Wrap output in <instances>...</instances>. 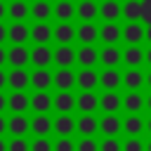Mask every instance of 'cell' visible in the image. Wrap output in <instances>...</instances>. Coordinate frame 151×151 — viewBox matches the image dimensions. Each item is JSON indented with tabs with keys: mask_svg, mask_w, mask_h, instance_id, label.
<instances>
[{
	"mask_svg": "<svg viewBox=\"0 0 151 151\" xmlns=\"http://www.w3.org/2000/svg\"><path fill=\"white\" fill-rule=\"evenodd\" d=\"M5 61H7V50H5L2 45H0V66H2Z\"/></svg>",
	"mask_w": 151,
	"mask_h": 151,
	"instance_id": "bcb514c9",
	"label": "cell"
},
{
	"mask_svg": "<svg viewBox=\"0 0 151 151\" xmlns=\"http://www.w3.org/2000/svg\"><path fill=\"white\" fill-rule=\"evenodd\" d=\"M7 109L12 113H24L31 109V97L24 92V90H14L9 97H7Z\"/></svg>",
	"mask_w": 151,
	"mask_h": 151,
	"instance_id": "5b68a950",
	"label": "cell"
},
{
	"mask_svg": "<svg viewBox=\"0 0 151 151\" xmlns=\"http://www.w3.org/2000/svg\"><path fill=\"white\" fill-rule=\"evenodd\" d=\"M120 106H123V97H120L116 90H106V92L99 97V109H101L104 113H116Z\"/></svg>",
	"mask_w": 151,
	"mask_h": 151,
	"instance_id": "8fae6325",
	"label": "cell"
},
{
	"mask_svg": "<svg viewBox=\"0 0 151 151\" xmlns=\"http://www.w3.org/2000/svg\"><path fill=\"white\" fill-rule=\"evenodd\" d=\"M52 130L59 134V137H71L76 132V120L71 118V113H59L54 120H52Z\"/></svg>",
	"mask_w": 151,
	"mask_h": 151,
	"instance_id": "9c48e42d",
	"label": "cell"
},
{
	"mask_svg": "<svg viewBox=\"0 0 151 151\" xmlns=\"http://www.w3.org/2000/svg\"><path fill=\"white\" fill-rule=\"evenodd\" d=\"M127 21H139L142 17H144V7H142V2L139 0H127L125 5H123V12H120Z\"/></svg>",
	"mask_w": 151,
	"mask_h": 151,
	"instance_id": "d6a6232c",
	"label": "cell"
},
{
	"mask_svg": "<svg viewBox=\"0 0 151 151\" xmlns=\"http://www.w3.org/2000/svg\"><path fill=\"white\" fill-rule=\"evenodd\" d=\"M31 64H35L38 68H47L52 64V50L47 45H35L31 50Z\"/></svg>",
	"mask_w": 151,
	"mask_h": 151,
	"instance_id": "d6986e66",
	"label": "cell"
},
{
	"mask_svg": "<svg viewBox=\"0 0 151 151\" xmlns=\"http://www.w3.org/2000/svg\"><path fill=\"white\" fill-rule=\"evenodd\" d=\"M123 130L132 137V134H142V130H144V118L139 116V113H130L125 120H123Z\"/></svg>",
	"mask_w": 151,
	"mask_h": 151,
	"instance_id": "e575fe53",
	"label": "cell"
},
{
	"mask_svg": "<svg viewBox=\"0 0 151 151\" xmlns=\"http://www.w3.org/2000/svg\"><path fill=\"white\" fill-rule=\"evenodd\" d=\"M99 40L104 45H116L120 40V26L116 21H106L101 28H99Z\"/></svg>",
	"mask_w": 151,
	"mask_h": 151,
	"instance_id": "7402d4cb",
	"label": "cell"
},
{
	"mask_svg": "<svg viewBox=\"0 0 151 151\" xmlns=\"http://www.w3.org/2000/svg\"><path fill=\"white\" fill-rule=\"evenodd\" d=\"M52 106H54L59 113H71V111L76 109V97L71 94V90H64V92H59V94L52 99Z\"/></svg>",
	"mask_w": 151,
	"mask_h": 151,
	"instance_id": "d4e9b609",
	"label": "cell"
},
{
	"mask_svg": "<svg viewBox=\"0 0 151 151\" xmlns=\"http://www.w3.org/2000/svg\"><path fill=\"white\" fill-rule=\"evenodd\" d=\"M50 14H52V5H50L47 0H35V2L31 5V17H33V19L45 21V19H50Z\"/></svg>",
	"mask_w": 151,
	"mask_h": 151,
	"instance_id": "d590c367",
	"label": "cell"
},
{
	"mask_svg": "<svg viewBox=\"0 0 151 151\" xmlns=\"http://www.w3.org/2000/svg\"><path fill=\"white\" fill-rule=\"evenodd\" d=\"M99 151H123V144L116 137H106L99 142Z\"/></svg>",
	"mask_w": 151,
	"mask_h": 151,
	"instance_id": "60d3db41",
	"label": "cell"
},
{
	"mask_svg": "<svg viewBox=\"0 0 151 151\" xmlns=\"http://www.w3.org/2000/svg\"><path fill=\"white\" fill-rule=\"evenodd\" d=\"M7 130H9L14 137H24V134L31 130V120H28L24 113H14V116H9V120H7Z\"/></svg>",
	"mask_w": 151,
	"mask_h": 151,
	"instance_id": "e0dca14e",
	"label": "cell"
},
{
	"mask_svg": "<svg viewBox=\"0 0 151 151\" xmlns=\"http://www.w3.org/2000/svg\"><path fill=\"white\" fill-rule=\"evenodd\" d=\"M31 109L35 113H47L52 109V97L47 94V90H35V94H31Z\"/></svg>",
	"mask_w": 151,
	"mask_h": 151,
	"instance_id": "cb8c5ba5",
	"label": "cell"
},
{
	"mask_svg": "<svg viewBox=\"0 0 151 151\" xmlns=\"http://www.w3.org/2000/svg\"><path fill=\"white\" fill-rule=\"evenodd\" d=\"M99 38V28L92 21H83L76 28V40H80L83 45H94V40Z\"/></svg>",
	"mask_w": 151,
	"mask_h": 151,
	"instance_id": "7c38bea8",
	"label": "cell"
},
{
	"mask_svg": "<svg viewBox=\"0 0 151 151\" xmlns=\"http://www.w3.org/2000/svg\"><path fill=\"white\" fill-rule=\"evenodd\" d=\"M123 85H125L127 90H139V87L144 85V73H142L139 68H127V71L123 73Z\"/></svg>",
	"mask_w": 151,
	"mask_h": 151,
	"instance_id": "836d02e7",
	"label": "cell"
},
{
	"mask_svg": "<svg viewBox=\"0 0 151 151\" xmlns=\"http://www.w3.org/2000/svg\"><path fill=\"white\" fill-rule=\"evenodd\" d=\"M120 38L127 45H142V40H144V26L139 21H127L125 28H120Z\"/></svg>",
	"mask_w": 151,
	"mask_h": 151,
	"instance_id": "3957f363",
	"label": "cell"
},
{
	"mask_svg": "<svg viewBox=\"0 0 151 151\" xmlns=\"http://www.w3.org/2000/svg\"><path fill=\"white\" fill-rule=\"evenodd\" d=\"M52 85H54L59 92L71 90V87L76 85V73H73L71 68H59L57 73H52Z\"/></svg>",
	"mask_w": 151,
	"mask_h": 151,
	"instance_id": "5bb4252c",
	"label": "cell"
},
{
	"mask_svg": "<svg viewBox=\"0 0 151 151\" xmlns=\"http://www.w3.org/2000/svg\"><path fill=\"white\" fill-rule=\"evenodd\" d=\"M123 61L130 66V68H139L142 61H144V50L142 45H127L123 50Z\"/></svg>",
	"mask_w": 151,
	"mask_h": 151,
	"instance_id": "603a6c76",
	"label": "cell"
},
{
	"mask_svg": "<svg viewBox=\"0 0 151 151\" xmlns=\"http://www.w3.org/2000/svg\"><path fill=\"white\" fill-rule=\"evenodd\" d=\"M5 40H7V26H5L2 21H0V45H2Z\"/></svg>",
	"mask_w": 151,
	"mask_h": 151,
	"instance_id": "7bdbcfd3",
	"label": "cell"
},
{
	"mask_svg": "<svg viewBox=\"0 0 151 151\" xmlns=\"http://www.w3.org/2000/svg\"><path fill=\"white\" fill-rule=\"evenodd\" d=\"M7 61H9L12 68H24L31 61V50L26 45H12L7 50Z\"/></svg>",
	"mask_w": 151,
	"mask_h": 151,
	"instance_id": "6da1fadb",
	"label": "cell"
},
{
	"mask_svg": "<svg viewBox=\"0 0 151 151\" xmlns=\"http://www.w3.org/2000/svg\"><path fill=\"white\" fill-rule=\"evenodd\" d=\"M144 130L151 134V118H146V120H144Z\"/></svg>",
	"mask_w": 151,
	"mask_h": 151,
	"instance_id": "816d5d0a",
	"label": "cell"
},
{
	"mask_svg": "<svg viewBox=\"0 0 151 151\" xmlns=\"http://www.w3.org/2000/svg\"><path fill=\"white\" fill-rule=\"evenodd\" d=\"M144 151H151V139H149V142L144 144Z\"/></svg>",
	"mask_w": 151,
	"mask_h": 151,
	"instance_id": "9f6ffc18",
	"label": "cell"
},
{
	"mask_svg": "<svg viewBox=\"0 0 151 151\" xmlns=\"http://www.w3.org/2000/svg\"><path fill=\"white\" fill-rule=\"evenodd\" d=\"M144 40H149V42H151V26H149V28H144Z\"/></svg>",
	"mask_w": 151,
	"mask_h": 151,
	"instance_id": "f907efd6",
	"label": "cell"
},
{
	"mask_svg": "<svg viewBox=\"0 0 151 151\" xmlns=\"http://www.w3.org/2000/svg\"><path fill=\"white\" fill-rule=\"evenodd\" d=\"M123 151H144V142L139 139V134H132L123 142Z\"/></svg>",
	"mask_w": 151,
	"mask_h": 151,
	"instance_id": "8d00e7d4",
	"label": "cell"
},
{
	"mask_svg": "<svg viewBox=\"0 0 151 151\" xmlns=\"http://www.w3.org/2000/svg\"><path fill=\"white\" fill-rule=\"evenodd\" d=\"M31 130L38 134V137H47L52 132V118L47 113H35L31 118Z\"/></svg>",
	"mask_w": 151,
	"mask_h": 151,
	"instance_id": "4316f807",
	"label": "cell"
},
{
	"mask_svg": "<svg viewBox=\"0 0 151 151\" xmlns=\"http://www.w3.org/2000/svg\"><path fill=\"white\" fill-rule=\"evenodd\" d=\"M5 109H7V97H5V94H2V90H0V113H2Z\"/></svg>",
	"mask_w": 151,
	"mask_h": 151,
	"instance_id": "ee69618b",
	"label": "cell"
},
{
	"mask_svg": "<svg viewBox=\"0 0 151 151\" xmlns=\"http://www.w3.org/2000/svg\"><path fill=\"white\" fill-rule=\"evenodd\" d=\"M31 38V28L24 24V21H14L9 28H7V40L12 45H26V40Z\"/></svg>",
	"mask_w": 151,
	"mask_h": 151,
	"instance_id": "ba28073f",
	"label": "cell"
},
{
	"mask_svg": "<svg viewBox=\"0 0 151 151\" xmlns=\"http://www.w3.org/2000/svg\"><path fill=\"white\" fill-rule=\"evenodd\" d=\"M5 85H7V73H5L2 68H0V90H2Z\"/></svg>",
	"mask_w": 151,
	"mask_h": 151,
	"instance_id": "f6af8a7d",
	"label": "cell"
},
{
	"mask_svg": "<svg viewBox=\"0 0 151 151\" xmlns=\"http://www.w3.org/2000/svg\"><path fill=\"white\" fill-rule=\"evenodd\" d=\"M52 151H76V142L71 137H59L52 144Z\"/></svg>",
	"mask_w": 151,
	"mask_h": 151,
	"instance_id": "f35d334b",
	"label": "cell"
},
{
	"mask_svg": "<svg viewBox=\"0 0 151 151\" xmlns=\"http://www.w3.org/2000/svg\"><path fill=\"white\" fill-rule=\"evenodd\" d=\"M52 14L59 19V21H71L76 17V5L71 0H59L54 7H52Z\"/></svg>",
	"mask_w": 151,
	"mask_h": 151,
	"instance_id": "f1b7e54d",
	"label": "cell"
},
{
	"mask_svg": "<svg viewBox=\"0 0 151 151\" xmlns=\"http://www.w3.org/2000/svg\"><path fill=\"white\" fill-rule=\"evenodd\" d=\"M120 83H123V73L118 68H104L99 73V85L104 90H118Z\"/></svg>",
	"mask_w": 151,
	"mask_h": 151,
	"instance_id": "2e32d148",
	"label": "cell"
},
{
	"mask_svg": "<svg viewBox=\"0 0 151 151\" xmlns=\"http://www.w3.org/2000/svg\"><path fill=\"white\" fill-rule=\"evenodd\" d=\"M52 61L59 66V68H71L76 64V50L71 45H59L54 52H52Z\"/></svg>",
	"mask_w": 151,
	"mask_h": 151,
	"instance_id": "277c9868",
	"label": "cell"
},
{
	"mask_svg": "<svg viewBox=\"0 0 151 151\" xmlns=\"http://www.w3.org/2000/svg\"><path fill=\"white\" fill-rule=\"evenodd\" d=\"M7 151H31V144L24 137H14L7 142Z\"/></svg>",
	"mask_w": 151,
	"mask_h": 151,
	"instance_id": "74e56055",
	"label": "cell"
},
{
	"mask_svg": "<svg viewBox=\"0 0 151 151\" xmlns=\"http://www.w3.org/2000/svg\"><path fill=\"white\" fill-rule=\"evenodd\" d=\"M0 151H7V142H5L2 137H0Z\"/></svg>",
	"mask_w": 151,
	"mask_h": 151,
	"instance_id": "11a10c76",
	"label": "cell"
},
{
	"mask_svg": "<svg viewBox=\"0 0 151 151\" xmlns=\"http://www.w3.org/2000/svg\"><path fill=\"white\" fill-rule=\"evenodd\" d=\"M99 61L106 66V68H116L120 61H123V52L116 47V45H104L99 50Z\"/></svg>",
	"mask_w": 151,
	"mask_h": 151,
	"instance_id": "30bf717a",
	"label": "cell"
},
{
	"mask_svg": "<svg viewBox=\"0 0 151 151\" xmlns=\"http://www.w3.org/2000/svg\"><path fill=\"white\" fill-rule=\"evenodd\" d=\"M144 83H146V85H149V87H151V71H149V73H146V76H144Z\"/></svg>",
	"mask_w": 151,
	"mask_h": 151,
	"instance_id": "f5cc1de1",
	"label": "cell"
},
{
	"mask_svg": "<svg viewBox=\"0 0 151 151\" xmlns=\"http://www.w3.org/2000/svg\"><path fill=\"white\" fill-rule=\"evenodd\" d=\"M31 40L35 45H47L52 40V26L47 21H38L35 26H31Z\"/></svg>",
	"mask_w": 151,
	"mask_h": 151,
	"instance_id": "ac0fdd59",
	"label": "cell"
},
{
	"mask_svg": "<svg viewBox=\"0 0 151 151\" xmlns=\"http://www.w3.org/2000/svg\"><path fill=\"white\" fill-rule=\"evenodd\" d=\"M123 109H125L127 113H142V109H144V97H142V92H139V90H130V92L123 97Z\"/></svg>",
	"mask_w": 151,
	"mask_h": 151,
	"instance_id": "484cf974",
	"label": "cell"
},
{
	"mask_svg": "<svg viewBox=\"0 0 151 151\" xmlns=\"http://www.w3.org/2000/svg\"><path fill=\"white\" fill-rule=\"evenodd\" d=\"M144 61H146V64H149V66H151V47H149V50H146V52H144Z\"/></svg>",
	"mask_w": 151,
	"mask_h": 151,
	"instance_id": "681fc988",
	"label": "cell"
},
{
	"mask_svg": "<svg viewBox=\"0 0 151 151\" xmlns=\"http://www.w3.org/2000/svg\"><path fill=\"white\" fill-rule=\"evenodd\" d=\"M144 106H146V109H149V111H151V94H149V97H146V99H144Z\"/></svg>",
	"mask_w": 151,
	"mask_h": 151,
	"instance_id": "db71d44e",
	"label": "cell"
},
{
	"mask_svg": "<svg viewBox=\"0 0 151 151\" xmlns=\"http://www.w3.org/2000/svg\"><path fill=\"white\" fill-rule=\"evenodd\" d=\"M76 109H80V113H94L99 109V97L94 94V90H85L76 97Z\"/></svg>",
	"mask_w": 151,
	"mask_h": 151,
	"instance_id": "8992f818",
	"label": "cell"
},
{
	"mask_svg": "<svg viewBox=\"0 0 151 151\" xmlns=\"http://www.w3.org/2000/svg\"><path fill=\"white\" fill-rule=\"evenodd\" d=\"M76 61H78L83 68H92V66L99 61V52H97L92 45H83V47L76 52Z\"/></svg>",
	"mask_w": 151,
	"mask_h": 151,
	"instance_id": "ffe728a7",
	"label": "cell"
},
{
	"mask_svg": "<svg viewBox=\"0 0 151 151\" xmlns=\"http://www.w3.org/2000/svg\"><path fill=\"white\" fill-rule=\"evenodd\" d=\"M123 130V120L116 116V113H104L101 120H99V132L104 137H116L118 132Z\"/></svg>",
	"mask_w": 151,
	"mask_h": 151,
	"instance_id": "52a82bcc",
	"label": "cell"
},
{
	"mask_svg": "<svg viewBox=\"0 0 151 151\" xmlns=\"http://www.w3.org/2000/svg\"><path fill=\"white\" fill-rule=\"evenodd\" d=\"M76 130H78L83 137H92V134L99 130V120H97L92 113H83V116L76 120Z\"/></svg>",
	"mask_w": 151,
	"mask_h": 151,
	"instance_id": "44dd1931",
	"label": "cell"
},
{
	"mask_svg": "<svg viewBox=\"0 0 151 151\" xmlns=\"http://www.w3.org/2000/svg\"><path fill=\"white\" fill-rule=\"evenodd\" d=\"M2 132H7V118L0 116V137H2Z\"/></svg>",
	"mask_w": 151,
	"mask_h": 151,
	"instance_id": "7dc6e473",
	"label": "cell"
},
{
	"mask_svg": "<svg viewBox=\"0 0 151 151\" xmlns=\"http://www.w3.org/2000/svg\"><path fill=\"white\" fill-rule=\"evenodd\" d=\"M76 85L85 92V90H94L99 85V73L94 68H80V73H76Z\"/></svg>",
	"mask_w": 151,
	"mask_h": 151,
	"instance_id": "9a60e30c",
	"label": "cell"
},
{
	"mask_svg": "<svg viewBox=\"0 0 151 151\" xmlns=\"http://www.w3.org/2000/svg\"><path fill=\"white\" fill-rule=\"evenodd\" d=\"M76 14H78V19H83V21H92V19L99 14V5H97L94 0H80L78 7H76Z\"/></svg>",
	"mask_w": 151,
	"mask_h": 151,
	"instance_id": "f546056e",
	"label": "cell"
},
{
	"mask_svg": "<svg viewBox=\"0 0 151 151\" xmlns=\"http://www.w3.org/2000/svg\"><path fill=\"white\" fill-rule=\"evenodd\" d=\"M52 40H57L59 45H71L76 40V26H71V21H59L52 28Z\"/></svg>",
	"mask_w": 151,
	"mask_h": 151,
	"instance_id": "7a4b0ae2",
	"label": "cell"
},
{
	"mask_svg": "<svg viewBox=\"0 0 151 151\" xmlns=\"http://www.w3.org/2000/svg\"><path fill=\"white\" fill-rule=\"evenodd\" d=\"M31 151H52V142L47 137H35L31 142Z\"/></svg>",
	"mask_w": 151,
	"mask_h": 151,
	"instance_id": "b9f144b4",
	"label": "cell"
},
{
	"mask_svg": "<svg viewBox=\"0 0 151 151\" xmlns=\"http://www.w3.org/2000/svg\"><path fill=\"white\" fill-rule=\"evenodd\" d=\"M76 151H99V142L94 137H83L76 144Z\"/></svg>",
	"mask_w": 151,
	"mask_h": 151,
	"instance_id": "ab89813d",
	"label": "cell"
},
{
	"mask_svg": "<svg viewBox=\"0 0 151 151\" xmlns=\"http://www.w3.org/2000/svg\"><path fill=\"white\" fill-rule=\"evenodd\" d=\"M5 14H7V5H5V2L0 0V21L5 19Z\"/></svg>",
	"mask_w": 151,
	"mask_h": 151,
	"instance_id": "c3c4849f",
	"label": "cell"
},
{
	"mask_svg": "<svg viewBox=\"0 0 151 151\" xmlns=\"http://www.w3.org/2000/svg\"><path fill=\"white\" fill-rule=\"evenodd\" d=\"M28 12H31V7H28V2H24V0H12V2L7 5V14H9V19H14V21H24V19L28 17Z\"/></svg>",
	"mask_w": 151,
	"mask_h": 151,
	"instance_id": "1f68e13d",
	"label": "cell"
},
{
	"mask_svg": "<svg viewBox=\"0 0 151 151\" xmlns=\"http://www.w3.org/2000/svg\"><path fill=\"white\" fill-rule=\"evenodd\" d=\"M31 85L35 90H50L52 87V73L47 68H35L31 73Z\"/></svg>",
	"mask_w": 151,
	"mask_h": 151,
	"instance_id": "4dcf8cb0",
	"label": "cell"
},
{
	"mask_svg": "<svg viewBox=\"0 0 151 151\" xmlns=\"http://www.w3.org/2000/svg\"><path fill=\"white\" fill-rule=\"evenodd\" d=\"M7 85L12 90H26L31 85V73L26 68H12L7 73Z\"/></svg>",
	"mask_w": 151,
	"mask_h": 151,
	"instance_id": "4fadbf2b",
	"label": "cell"
},
{
	"mask_svg": "<svg viewBox=\"0 0 151 151\" xmlns=\"http://www.w3.org/2000/svg\"><path fill=\"white\" fill-rule=\"evenodd\" d=\"M120 12H123V7H120L118 0H104L99 5V17L106 19V21H116L120 17Z\"/></svg>",
	"mask_w": 151,
	"mask_h": 151,
	"instance_id": "83f0119b",
	"label": "cell"
}]
</instances>
